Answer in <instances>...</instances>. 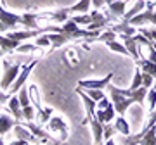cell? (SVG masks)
Wrapping results in <instances>:
<instances>
[{
  "label": "cell",
  "instance_id": "obj_15",
  "mask_svg": "<svg viewBox=\"0 0 156 145\" xmlns=\"http://www.w3.org/2000/svg\"><path fill=\"white\" fill-rule=\"evenodd\" d=\"M17 123H21V121H19V119H11L9 116L2 114V116H0V137L5 135L11 128H14Z\"/></svg>",
  "mask_w": 156,
  "mask_h": 145
},
{
  "label": "cell",
  "instance_id": "obj_13",
  "mask_svg": "<svg viewBox=\"0 0 156 145\" xmlns=\"http://www.w3.org/2000/svg\"><path fill=\"white\" fill-rule=\"evenodd\" d=\"M21 42L11 38V36H0V49L4 52H11V50H17Z\"/></svg>",
  "mask_w": 156,
  "mask_h": 145
},
{
  "label": "cell",
  "instance_id": "obj_5",
  "mask_svg": "<svg viewBox=\"0 0 156 145\" xmlns=\"http://www.w3.org/2000/svg\"><path fill=\"white\" fill-rule=\"evenodd\" d=\"M35 66H37V61H31V62L28 64V66H24V67H23V69H21V74H17L16 81L12 83L11 90H9L11 93H17V92L21 90V86L24 85V81H26V78L30 76V72L33 71V67H35Z\"/></svg>",
  "mask_w": 156,
  "mask_h": 145
},
{
  "label": "cell",
  "instance_id": "obj_25",
  "mask_svg": "<svg viewBox=\"0 0 156 145\" xmlns=\"http://www.w3.org/2000/svg\"><path fill=\"white\" fill-rule=\"evenodd\" d=\"M108 47H109V49H111L113 52H116V54H122V56H130V54H128V50H127V47H125V43H118L116 40H111V42H108Z\"/></svg>",
  "mask_w": 156,
  "mask_h": 145
},
{
  "label": "cell",
  "instance_id": "obj_43",
  "mask_svg": "<svg viewBox=\"0 0 156 145\" xmlns=\"http://www.w3.org/2000/svg\"><path fill=\"white\" fill-rule=\"evenodd\" d=\"M108 104H109V100H108L106 97H102V99L97 102V107H99V109H104V107H108Z\"/></svg>",
  "mask_w": 156,
  "mask_h": 145
},
{
  "label": "cell",
  "instance_id": "obj_42",
  "mask_svg": "<svg viewBox=\"0 0 156 145\" xmlns=\"http://www.w3.org/2000/svg\"><path fill=\"white\" fill-rule=\"evenodd\" d=\"M37 49H38L37 45H19L17 50L19 52H28V50H37Z\"/></svg>",
  "mask_w": 156,
  "mask_h": 145
},
{
  "label": "cell",
  "instance_id": "obj_8",
  "mask_svg": "<svg viewBox=\"0 0 156 145\" xmlns=\"http://www.w3.org/2000/svg\"><path fill=\"white\" fill-rule=\"evenodd\" d=\"M122 40H123V43H125V47H127L130 57H132L134 61H139L140 54H139V43H137V40H135L132 35H122Z\"/></svg>",
  "mask_w": 156,
  "mask_h": 145
},
{
  "label": "cell",
  "instance_id": "obj_3",
  "mask_svg": "<svg viewBox=\"0 0 156 145\" xmlns=\"http://www.w3.org/2000/svg\"><path fill=\"white\" fill-rule=\"evenodd\" d=\"M156 4L154 2H147L146 4V11L139 12L137 16H134L130 19V24L132 26H142L144 22H151L156 26V11H154Z\"/></svg>",
  "mask_w": 156,
  "mask_h": 145
},
{
  "label": "cell",
  "instance_id": "obj_48",
  "mask_svg": "<svg viewBox=\"0 0 156 145\" xmlns=\"http://www.w3.org/2000/svg\"><path fill=\"white\" fill-rule=\"evenodd\" d=\"M154 4H156V0H154Z\"/></svg>",
  "mask_w": 156,
  "mask_h": 145
},
{
  "label": "cell",
  "instance_id": "obj_32",
  "mask_svg": "<svg viewBox=\"0 0 156 145\" xmlns=\"http://www.w3.org/2000/svg\"><path fill=\"white\" fill-rule=\"evenodd\" d=\"M87 95L89 97H92L95 102H99L102 97H104V92H101L99 88H87Z\"/></svg>",
  "mask_w": 156,
  "mask_h": 145
},
{
  "label": "cell",
  "instance_id": "obj_38",
  "mask_svg": "<svg viewBox=\"0 0 156 145\" xmlns=\"http://www.w3.org/2000/svg\"><path fill=\"white\" fill-rule=\"evenodd\" d=\"M49 43H50L49 35H47V36H40V38L35 40V45H37V47H49Z\"/></svg>",
  "mask_w": 156,
  "mask_h": 145
},
{
  "label": "cell",
  "instance_id": "obj_20",
  "mask_svg": "<svg viewBox=\"0 0 156 145\" xmlns=\"http://www.w3.org/2000/svg\"><path fill=\"white\" fill-rule=\"evenodd\" d=\"M135 62L139 64V67L142 69V71L153 74L154 79H156V62H153L151 59H139V61H135Z\"/></svg>",
  "mask_w": 156,
  "mask_h": 145
},
{
  "label": "cell",
  "instance_id": "obj_2",
  "mask_svg": "<svg viewBox=\"0 0 156 145\" xmlns=\"http://www.w3.org/2000/svg\"><path fill=\"white\" fill-rule=\"evenodd\" d=\"M23 69L21 64H9V62H4V76L0 78V88L4 90H11L12 83L16 81L17 74H19V71Z\"/></svg>",
  "mask_w": 156,
  "mask_h": 145
},
{
  "label": "cell",
  "instance_id": "obj_21",
  "mask_svg": "<svg viewBox=\"0 0 156 145\" xmlns=\"http://www.w3.org/2000/svg\"><path fill=\"white\" fill-rule=\"evenodd\" d=\"M115 128H116V131L118 133H122L123 137L130 135V126H128V123L125 121L123 114H120V116L116 117V121H115Z\"/></svg>",
  "mask_w": 156,
  "mask_h": 145
},
{
  "label": "cell",
  "instance_id": "obj_16",
  "mask_svg": "<svg viewBox=\"0 0 156 145\" xmlns=\"http://www.w3.org/2000/svg\"><path fill=\"white\" fill-rule=\"evenodd\" d=\"M111 29L115 31V33H122V35H132V36L135 35L134 26H132V24H130V21H127V19H123L120 24H115V26H111Z\"/></svg>",
  "mask_w": 156,
  "mask_h": 145
},
{
  "label": "cell",
  "instance_id": "obj_44",
  "mask_svg": "<svg viewBox=\"0 0 156 145\" xmlns=\"http://www.w3.org/2000/svg\"><path fill=\"white\" fill-rule=\"evenodd\" d=\"M106 4V0H92V5H94V9H99V7H102Z\"/></svg>",
  "mask_w": 156,
  "mask_h": 145
},
{
  "label": "cell",
  "instance_id": "obj_46",
  "mask_svg": "<svg viewBox=\"0 0 156 145\" xmlns=\"http://www.w3.org/2000/svg\"><path fill=\"white\" fill-rule=\"evenodd\" d=\"M4 31H7V26H5L2 21H0V33H4Z\"/></svg>",
  "mask_w": 156,
  "mask_h": 145
},
{
  "label": "cell",
  "instance_id": "obj_6",
  "mask_svg": "<svg viewBox=\"0 0 156 145\" xmlns=\"http://www.w3.org/2000/svg\"><path fill=\"white\" fill-rule=\"evenodd\" d=\"M113 72H109L108 76H104V78H101V79H80L78 81V86H82V88H106L108 85L111 83V79H113Z\"/></svg>",
  "mask_w": 156,
  "mask_h": 145
},
{
  "label": "cell",
  "instance_id": "obj_36",
  "mask_svg": "<svg viewBox=\"0 0 156 145\" xmlns=\"http://www.w3.org/2000/svg\"><path fill=\"white\" fill-rule=\"evenodd\" d=\"M153 83H154V76H153V74H149V72L142 71V85H144V86H147V88H151V86H153Z\"/></svg>",
  "mask_w": 156,
  "mask_h": 145
},
{
  "label": "cell",
  "instance_id": "obj_17",
  "mask_svg": "<svg viewBox=\"0 0 156 145\" xmlns=\"http://www.w3.org/2000/svg\"><path fill=\"white\" fill-rule=\"evenodd\" d=\"M47 14H42V16H35V14H24V16H21V24L24 26V28L28 29H38V26H37V19L38 17H45Z\"/></svg>",
  "mask_w": 156,
  "mask_h": 145
},
{
  "label": "cell",
  "instance_id": "obj_23",
  "mask_svg": "<svg viewBox=\"0 0 156 145\" xmlns=\"http://www.w3.org/2000/svg\"><path fill=\"white\" fill-rule=\"evenodd\" d=\"M144 7H146V2H144V0H137V2H135V5L132 7L130 11H127V12H125V16H123V19H127V21H130V19H132L134 16H137L139 12H142V11H144Z\"/></svg>",
  "mask_w": 156,
  "mask_h": 145
},
{
  "label": "cell",
  "instance_id": "obj_26",
  "mask_svg": "<svg viewBox=\"0 0 156 145\" xmlns=\"http://www.w3.org/2000/svg\"><path fill=\"white\" fill-rule=\"evenodd\" d=\"M69 14H71V12H69V9H59V11H56V12H52V14H50V17H54V19H56V21H59V22H62V21H68V19H69Z\"/></svg>",
  "mask_w": 156,
  "mask_h": 145
},
{
  "label": "cell",
  "instance_id": "obj_14",
  "mask_svg": "<svg viewBox=\"0 0 156 145\" xmlns=\"http://www.w3.org/2000/svg\"><path fill=\"white\" fill-rule=\"evenodd\" d=\"M139 143L156 145V124L154 126H151L149 130H142V137H140Z\"/></svg>",
  "mask_w": 156,
  "mask_h": 145
},
{
  "label": "cell",
  "instance_id": "obj_10",
  "mask_svg": "<svg viewBox=\"0 0 156 145\" xmlns=\"http://www.w3.org/2000/svg\"><path fill=\"white\" fill-rule=\"evenodd\" d=\"M90 128L94 133V142L95 143H102L104 142V123H101L97 117L90 119Z\"/></svg>",
  "mask_w": 156,
  "mask_h": 145
},
{
  "label": "cell",
  "instance_id": "obj_35",
  "mask_svg": "<svg viewBox=\"0 0 156 145\" xmlns=\"http://www.w3.org/2000/svg\"><path fill=\"white\" fill-rule=\"evenodd\" d=\"M73 19H75L78 24H90V22H92V16H90L89 12H87V14H82V16H75Z\"/></svg>",
  "mask_w": 156,
  "mask_h": 145
},
{
  "label": "cell",
  "instance_id": "obj_29",
  "mask_svg": "<svg viewBox=\"0 0 156 145\" xmlns=\"http://www.w3.org/2000/svg\"><path fill=\"white\" fill-rule=\"evenodd\" d=\"M28 92H30V88H24V86H21V90L17 92V97H19V102H21V106L23 107H26V106H30V97H28Z\"/></svg>",
  "mask_w": 156,
  "mask_h": 145
},
{
  "label": "cell",
  "instance_id": "obj_11",
  "mask_svg": "<svg viewBox=\"0 0 156 145\" xmlns=\"http://www.w3.org/2000/svg\"><path fill=\"white\" fill-rule=\"evenodd\" d=\"M106 4L109 5V11L115 17H123L125 16V7H127V2L125 0H106Z\"/></svg>",
  "mask_w": 156,
  "mask_h": 145
},
{
  "label": "cell",
  "instance_id": "obj_30",
  "mask_svg": "<svg viewBox=\"0 0 156 145\" xmlns=\"http://www.w3.org/2000/svg\"><path fill=\"white\" fill-rule=\"evenodd\" d=\"M147 102H149V109H151V112H153L154 107H156V85L151 86L149 93H147Z\"/></svg>",
  "mask_w": 156,
  "mask_h": 145
},
{
  "label": "cell",
  "instance_id": "obj_22",
  "mask_svg": "<svg viewBox=\"0 0 156 145\" xmlns=\"http://www.w3.org/2000/svg\"><path fill=\"white\" fill-rule=\"evenodd\" d=\"M90 4H92V0H80V2H76L75 5L68 7L69 9V12H80V14H87V12L90 11Z\"/></svg>",
  "mask_w": 156,
  "mask_h": 145
},
{
  "label": "cell",
  "instance_id": "obj_37",
  "mask_svg": "<svg viewBox=\"0 0 156 145\" xmlns=\"http://www.w3.org/2000/svg\"><path fill=\"white\" fill-rule=\"evenodd\" d=\"M23 117L26 119V121H31L35 117V109L31 106H26V107H23Z\"/></svg>",
  "mask_w": 156,
  "mask_h": 145
},
{
  "label": "cell",
  "instance_id": "obj_33",
  "mask_svg": "<svg viewBox=\"0 0 156 145\" xmlns=\"http://www.w3.org/2000/svg\"><path fill=\"white\" fill-rule=\"evenodd\" d=\"M50 114H52V109H40V114H38V121L42 124L44 123H49V119H50Z\"/></svg>",
  "mask_w": 156,
  "mask_h": 145
},
{
  "label": "cell",
  "instance_id": "obj_34",
  "mask_svg": "<svg viewBox=\"0 0 156 145\" xmlns=\"http://www.w3.org/2000/svg\"><path fill=\"white\" fill-rule=\"evenodd\" d=\"M115 133H118L116 128H115V126H111V124L104 123V142L111 140V135H115Z\"/></svg>",
  "mask_w": 156,
  "mask_h": 145
},
{
  "label": "cell",
  "instance_id": "obj_27",
  "mask_svg": "<svg viewBox=\"0 0 156 145\" xmlns=\"http://www.w3.org/2000/svg\"><path fill=\"white\" fill-rule=\"evenodd\" d=\"M28 128H30V131H31V133H33L35 137H40L42 140H49V142H54V140L50 138V135H49V133H45V131H42V130H40L38 126H35V124L30 123V124H28Z\"/></svg>",
  "mask_w": 156,
  "mask_h": 145
},
{
  "label": "cell",
  "instance_id": "obj_45",
  "mask_svg": "<svg viewBox=\"0 0 156 145\" xmlns=\"http://www.w3.org/2000/svg\"><path fill=\"white\" fill-rule=\"evenodd\" d=\"M4 102H7V95L2 92V88H0V104H4Z\"/></svg>",
  "mask_w": 156,
  "mask_h": 145
},
{
  "label": "cell",
  "instance_id": "obj_31",
  "mask_svg": "<svg viewBox=\"0 0 156 145\" xmlns=\"http://www.w3.org/2000/svg\"><path fill=\"white\" fill-rule=\"evenodd\" d=\"M139 86H142V69H135L134 81H132V85H130V88L135 90V88H139Z\"/></svg>",
  "mask_w": 156,
  "mask_h": 145
},
{
  "label": "cell",
  "instance_id": "obj_24",
  "mask_svg": "<svg viewBox=\"0 0 156 145\" xmlns=\"http://www.w3.org/2000/svg\"><path fill=\"white\" fill-rule=\"evenodd\" d=\"M14 131H16V135H17V138H19V140L35 142V135H33V133L30 135L28 131H26V128H24V126H21V123H17L16 126H14Z\"/></svg>",
  "mask_w": 156,
  "mask_h": 145
},
{
  "label": "cell",
  "instance_id": "obj_1",
  "mask_svg": "<svg viewBox=\"0 0 156 145\" xmlns=\"http://www.w3.org/2000/svg\"><path fill=\"white\" fill-rule=\"evenodd\" d=\"M108 90H109V95H111V100H113V106H115V109H116L118 114H125L128 109V106L132 104V102H135V99H132V97H127V95L122 93V90L118 88V86H113L111 83L106 86Z\"/></svg>",
  "mask_w": 156,
  "mask_h": 145
},
{
  "label": "cell",
  "instance_id": "obj_47",
  "mask_svg": "<svg viewBox=\"0 0 156 145\" xmlns=\"http://www.w3.org/2000/svg\"><path fill=\"white\" fill-rule=\"evenodd\" d=\"M4 54H5V52H4V50H0V57H2V56H4Z\"/></svg>",
  "mask_w": 156,
  "mask_h": 145
},
{
  "label": "cell",
  "instance_id": "obj_9",
  "mask_svg": "<svg viewBox=\"0 0 156 145\" xmlns=\"http://www.w3.org/2000/svg\"><path fill=\"white\" fill-rule=\"evenodd\" d=\"M49 130L61 133V140H66L68 137V124L62 121V117H50L49 119Z\"/></svg>",
  "mask_w": 156,
  "mask_h": 145
},
{
  "label": "cell",
  "instance_id": "obj_39",
  "mask_svg": "<svg viewBox=\"0 0 156 145\" xmlns=\"http://www.w3.org/2000/svg\"><path fill=\"white\" fill-rule=\"evenodd\" d=\"M140 33L144 35V36H147L151 42H156V28L154 29H140Z\"/></svg>",
  "mask_w": 156,
  "mask_h": 145
},
{
  "label": "cell",
  "instance_id": "obj_28",
  "mask_svg": "<svg viewBox=\"0 0 156 145\" xmlns=\"http://www.w3.org/2000/svg\"><path fill=\"white\" fill-rule=\"evenodd\" d=\"M116 38V33L113 31V29H108V31H102V33L97 36L95 42H102V43H108V42H111V40Z\"/></svg>",
  "mask_w": 156,
  "mask_h": 145
},
{
  "label": "cell",
  "instance_id": "obj_41",
  "mask_svg": "<svg viewBox=\"0 0 156 145\" xmlns=\"http://www.w3.org/2000/svg\"><path fill=\"white\" fill-rule=\"evenodd\" d=\"M106 26H108L106 22H90L89 29H102V28H106Z\"/></svg>",
  "mask_w": 156,
  "mask_h": 145
},
{
  "label": "cell",
  "instance_id": "obj_40",
  "mask_svg": "<svg viewBox=\"0 0 156 145\" xmlns=\"http://www.w3.org/2000/svg\"><path fill=\"white\" fill-rule=\"evenodd\" d=\"M149 59L153 62H156V43H154V42L149 45Z\"/></svg>",
  "mask_w": 156,
  "mask_h": 145
},
{
  "label": "cell",
  "instance_id": "obj_18",
  "mask_svg": "<svg viewBox=\"0 0 156 145\" xmlns=\"http://www.w3.org/2000/svg\"><path fill=\"white\" fill-rule=\"evenodd\" d=\"M9 109H11V112L14 114V117L21 121V117H23V106H21V102H19V97H11V100H9Z\"/></svg>",
  "mask_w": 156,
  "mask_h": 145
},
{
  "label": "cell",
  "instance_id": "obj_19",
  "mask_svg": "<svg viewBox=\"0 0 156 145\" xmlns=\"http://www.w3.org/2000/svg\"><path fill=\"white\" fill-rule=\"evenodd\" d=\"M50 38V45H52V49H57V47H61V45L68 43L69 38H68L64 33H47Z\"/></svg>",
  "mask_w": 156,
  "mask_h": 145
},
{
  "label": "cell",
  "instance_id": "obj_7",
  "mask_svg": "<svg viewBox=\"0 0 156 145\" xmlns=\"http://www.w3.org/2000/svg\"><path fill=\"white\" fill-rule=\"evenodd\" d=\"M0 21L4 22L7 26V29H14L21 22V16H17V14H12V12L5 11L4 7L0 5Z\"/></svg>",
  "mask_w": 156,
  "mask_h": 145
},
{
  "label": "cell",
  "instance_id": "obj_4",
  "mask_svg": "<svg viewBox=\"0 0 156 145\" xmlns=\"http://www.w3.org/2000/svg\"><path fill=\"white\" fill-rule=\"evenodd\" d=\"M76 93L82 97V100H83V104H85V112H87V117L83 119V124H89L90 119H92V117H95V106H97V102H95L92 97H89V95L85 93L83 90H82V86H78V88H76Z\"/></svg>",
  "mask_w": 156,
  "mask_h": 145
},
{
  "label": "cell",
  "instance_id": "obj_49",
  "mask_svg": "<svg viewBox=\"0 0 156 145\" xmlns=\"http://www.w3.org/2000/svg\"><path fill=\"white\" fill-rule=\"evenodd\" d=\"M0 50H2V49H0Z\"/></svg>",
  "mask_w": 156,
  "mask_h": 145
},
{
  "label": "cell",
  "instance_id": "obj_12",
  "mask_svg": "<svg viewBox=\"0 0 156 145\" xmlns=\"http://www.w3.org/2000/svg\"><path fill=\"white\" fill-rule=\"evenodd\" d=\"M115 114H116L115 106H113V104H108V107L101 109V111L95 114V117L99 119L101 123H109V121H113V119H115Z\"/></svg>",
  "mask_w": 156,
  "mask_h": 145
}]
</instances>
